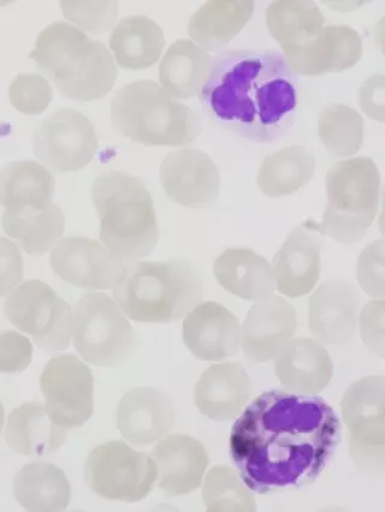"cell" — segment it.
<instances>
[{
	"instance_id": "cell-17",
	"label": "cell",
	"mask_w": 385,
	"mask_h": 512,
	"mask_svg": "<svg viewBox=\"0 0 385 512\" xmlns=\"http://www.w3.org/2000/svg\"><path fill=\"white\" fill-rule=\"evenodd\" d=\"M359 293L352 282L333 278L324 282L310 299V330L322 344L341 345L357 333Z\"/></svg>"
},
{
	"instance_id": "cell-29",
	"label": "cell",
	"mask_w": 385,
	"mask_h": 512,
	"mask_svg": "<svg viewBox=\"0 0 385 512\" xmlns=\"http://www.w3.org/2000/svg\"><path fill=\"white\" fill-rule=\"evenodd\" d=\"M164 46L163 29L144 15L124 17L110 35V49L124 69L152 67L161 58Z\"/></svg>"
},
{
	"instance_id": "cell-33",
	"label": "cell",
	"mask_w": 385,
	"mask_h": 512,
	"mask_svg": "<svg viewBox=\"0 0 385 512\" xmlns=\"http://www.w3.org/2000/svg\"><path fill=\"white\" fill-rule=\"evenodd\" d=\"M315 171V156L308 148L284 147L264 159L258 172V187L269 198H282L304 188Z\"/></svg>"
},
{
	"instance_id": "cell-18",
	"label": "cell",
	"mask_w": 385,
	"mask_h": 512,
	"mask_svg": "<svg viewBox=\"0 0 385 512\" xmlns=\"http://www.w3.org/2000/svg\"><path fill=\"white\" fill-rule=\"evenodd\" d=\"M186 347L199 360L223 361L238 354L242 332L238 318L217 302H201L183 321Z\"/></svg>"
},
{
	"instance_id": "cell-36",
	"label": "cell",
	"mask_w": 385,
	"mask_h": 512,
	"mask_svg": "<svg viewBox=\"0 0 385 512\" xmlns=\"http://www.w3.org/2000/svg\"><path fill=\"white\" fill-rule=\"evenodd\" d=\"M203 500L206 509L213 512L257 510L256 498L240 474L225 466H217L207 473Z\"/></svg>"
},
{
	"instance_id": "cell-3",
	"label": "cell",
	"mask_w": 385,
	"mask_h": 512,
	"mask_svg": "<svg viewBox=\"0 0 385 512\" xmlns=\"http://www.w3.org/2000/svg\"><path fill=\"white\" fill-rule=\"evenodd\" d=\"M112 296L122 312L138 323L170 324L200 305L204 287L187 260H138L124 266Z\"/></svg>"
},
{
	"instance_id": "cell-39",
	"label": "cell",
	"mask_w": 385,
	"mask_h": 512,
	"mask_svg": "<svg viewBox=\"0 0 385 512\" xmlns=\"http://www.w3.org/2000/svg\"><path fill=\"white\" fill-rule=\"evenodd\" d=\"M358 283L373 299L385 296V241L379 238L361 252L357 265Z\"/></svg>"
},
{
	"instance_id": "cell-27",
	"label": "cell",
	"mask_w": 385,
	"mask_h": 512,
	"mask_svg": "<svg viewBox=\"0 0 385 512\" xmlns=\"http://www.w3.org/2000/svg\"><path fill=\"white\" fill-rule=\"evenodd\" d=\"M254 9L252 0H210L191 16L189 37L206 52L221 50L250 22Z\"/></svg>"
},
{
	"instance_id": "cell-43",
	"label": "cell",
	"mask_w": 385,
	"mask_h": 512,
	"mask_svg": "<svg viewBox=\"0 0 385 512\" xmlns=\"http://www.w3.org/2000/svg\"><path fill=\"white\" fill-rule=\"evenodd\" d=\"M359 104L365 115L377 122L385 119V77L383 74L372 75L358 92Z\"/></svg>"
},
{
	"instance_id": "cell-40",
	"label": "cell",
	"mask_w": 385,
	"mask_h": 512,
	"mask_svg": "<svg viewBox=\"0 0 385 512\" xmlns=\"http://www.w3.org/2000/svg\"><path fill=\"white\" fill-rule=\"evenodd\" d=\"M33 345L15 331L0 332V373L16 374L31 365Z\"/></svg>"
},
{
	"instance_id": "cell-5",
	"label": "cell",
	"mask_w": 385,
	"mask_h": 512,
	"mask_svg": "<svg viewBox=\"0 0 385 512\" xmlns=\"http://www.w3.org/2000/svg\"><path fill=\"white\" fill-rule=\"evenodd\" d=\"M92 201L98 212L100 240L123 263L150 255L159 241L153 199L145 183L123 171L94 180Z\"/></svg>"
},
{
	"instance_id": "cell-23",
	"label": "cell",
	"mask_w": 385,
	"mask_h": 512,
	"mask_svg": "<svg viewBox=\"0 0 385 512\" xmlns=\"http://www.w3.org/2000/svg\"><path fill=\"white\" fill-rule=\"evenodd\" d=\"M253 391L251 378L238 363H218L201 375L195 385L194 402L199 412L215 421L238 418Z\"/></svg>"
},
{
	"instance_id": "cell-4",
	"label": "cell",
	"mask_w": 385,
	"mask_h": 512,
	"mask_svg": "<svg viewBox=\"0 0 385 512\" xmlns=\"http://www.w3.org/2000/svg\"><path fill=\"white\" fill-rule=\"evenodd\" d=\"M31 57L68 98L93 101L114 88L118 69L102 41L68 22H55L40 33Z\"/></svg>"
},
{
	"instance_id": "cell-7",
	"label": "cell",
	"mask_w": 385,
	"mask_h": 512,
	"mask_svg": "<svg viewBox=\"0 0 385 512\" xmlns=\"http://www.w3.org/2000/svg\"><path fill=\"white\" fill-rule=\"evenodd\" d=\"M328 202L322 223L307 220V230L334 241L353 244L363 240L375 220L381 195V174L370 157L336 163L325 178Z\"/></svg>"
},
{
	"instance_id": "cell-37",
	"label": "cell",
	"mask_w": 385,
	"mask_h": 512,
	"mask_svg": "<svg viewBox=\"0 0 385 512\" xmlns=\"http://www.w3.org/2000/svg\"><path fill=\"white\" fill-rule=\"evenodd\" d=\"M9 98L16 110L25 115L38 116L49 107L53 91L44 76L20 74L10 83Z\"/></svg>"
},
{
	"instance_id": "cell-10",
	"label": "cell",
	"mask_w": 385,
	"mask_h": 512,
	"mask_svg": "<svg viewBox=\"0 0 385 512\" xmlns=\"http://www.w3.org/2000/svg\"><path fill=\"white\" fill-rule=\"evenodd\" d=\"M86 484L109 500L135 503L151 493L157 481V467L152 457L136 451L120 440L97 446L87 458Z\"/></svg>"
},
{
	"instance_id": "cell-11",
	"label": "cell",
	"mask_w": 385,
	"mask_h": 512,
	"mask_svg": "<svg viewBox=\"0 0 385 512\" xmlns=\"http://www.w3.org/2000/svg\"><path fill=\"white\" fill-rule=\"evenodd\" d=\"M11 324L32 336L40 349L58 353L68 349L73 333V313L50 285L32 279L10 294L4 306Z\"/></svg>"
},
{
	"instance_id": "cell-32",
	"label": "cell",
	"mask_w": 385,
	"mask_h": 512,
	"mask_svg": "<svg viewBox=\"0 0 385 512\" xmlns=\"http://www.w3.org/2000/svg\"><path fill=\"white\" fill-rule=\"evenodd\" d=\"M211 64L209 52L192 40L180 39L165 53L159 65V81L174 98L189 99L203 89Z\"/></svg>"
},
{
	"instance_id": "cell-6",
	"label": "cell",
	"mask_w": 385,
	"mask_h": 512,
	"mask_svg": "<svg viewBox=\"0 0 385 512\" xmlns=\"http://www.w3.org/2000/svg\"><path fill=\"white\" fill-rule=\"evenodd\" d=\"M117 132L146 146H185L203 129L197 112L152 80L123 86L111 101Z\"/></svg>"
},
{
	"instance_id": "cell-25",
	"label": "cell",
	"mask_w": 385,
	"mask_h": 512,
	"mask_svg": "<svg viewBox=\"0 0 385 512\" xmlns=\"http://www.w3.org/2000/svg\"><path fill=\"white\" fill-rule=\"evenodd\" d=\"M213 272L219 285L247 301H260L275 293L274 272L264 256L250 248H228L218 256Z\"/></svg>"
},
{
	"instance_id": "cell-42",
	"label": "cell",
	"mask_w": 385,
	"mask_h": 512,
	"mask_svg": "<svg viewBox=\"0 0 385 512\" xmlns=\"http://www.w3.org/2000/svg\"><path fill=\"white\" fill-rule=\"evenodd\" d=\"M23 279L20 248L8 238L0 237V297L13 293Z\"/></svg>"
},
{
	"instance_id": "cell-15",
	"label": "cell",
	"mask_w": 385,
	"mask_h": 512,
	"mask_svg": "<svg viewBox=\"0 0 385 512\" xmlns=\"http://www.w3.org/2000/svg\"><path fill=\"white\" fill-rule=\"evenodd\" d=\"M159 180L169 198L185 207L209 206L221 193L216 164L197 148L169 153L159 169Z\"/></svg>"
},
{
	"instance_id": "cell-22",
	"label": "cell",
	"mask_w": 385,
	"mask_h": 512,
	"mask_svg": "<svg viewBox=\"0 0 385 512\" xmlns=\"http://www.w3.org/2000/svg\"><path fill=\"white\" fill-rule=\"evenodd\" d=\"M151 457L157 467L158 487L170 497L186 496L198 490L209 466L203 443L186 434L161 440Z\"/></svg>"
},
{
	"instance_id": "cell-1",
	"label": "cell",
	"mask_w": 385,
	"mask_h": 512,
	"mask_svg": "<svg viewBox=\"0 0 385 512\" xmlns=\"http://www.w3.org/2000/svg\"><path fill=\"white\" fill-rule=\"evenodd\" d=\"M341 438V421L323 398L272 390L235 422L230 456L251 491L294 490L321 476Z\"/></svg>"
},
{
	"instance_id": "cell-9",
	"label": "cell",
	"mask_w": 385,
	"mask_h": 512,
	"mask_svg": "<svg viewBox=\"0 0 385 512\" xmlns=\"http://www.w3.org/2000/svg\"><path fill=\"white\" fill-rule=\"evenodd\" d=\"M342 418L349 430V454L359 469L381 475L385 468V378L371 375L346 390Z\"/></svg>"
},
{
	"instance_id": "cell-38",
	"label": "cell",
	"mask_w": 385,
	"mask_h": 512,
	"mask_svg": "<svg viewBox=\"0 0 385 512\" xmlns=\"http://www.w3.org/2000/svg\"><path fill=\"white\" fill-rule=\"evenodd\" d=\"M59 5L65 19L91 33L108 32L114 26L118 15V3L112 0H104V2L63 0Z\"/></svg>"
},
{
	"instance_id": "cell-24",
	"label": "cell",
	"mask_w": 385,
	"mask_h": 512,
	"mask_svg": "<svg viewBox=\"0 0 385 512\" xmlns=\"http://www.w3.org/2000/svg\"><path fill=\"white\" fill-rule=\"evenodd\" d=\"M275 360L276 377L284 389L296 395H318L333 379V360L316 339H293Z\"/></svg>"
},
{
	"instance_id": "cell-21",
	"label": "cell",
	"mask_w": 385,
	"mask_h": 512,
	"mask_svg": "<svg viewBox=\"0 0 385 512\" xmlns=\"http://www.w3.org/2000/svg\"><path fill=\"white\" fill-rule=\"evenodd\" d=\"M363 56L360 34L347 25L324 26L315 40L284 56L294 75L321 76L351 69Z\"/></svg>"
},
{
	"instance_id": "cell-19",
	"label": "cell",
	"mask_w": 385,
	"mask_h": 512,
	"mask_svg": "<svg viewBox=\"0 0 385 512\" xmlns=\"http://www.w3.org/2000/svg\"><path fill=\"white\" fill-rule=\"evenodd\" d=\"M324 238L296 226L272 260L275 287L292 299L310 294L321 277Z\"/></svg>"
},
{
	"instance_id": "cell-14",
	"label": "cell",
	"mask_w": 385,
	"mask_h": 512,
	"mask_svg": "<svg viewBox=\"0 0 385 512\" xmlns=\"http://www.w3.org/2000/svg\"><path fill=\"white\" fill-rule=\"evenodd\" d=\"M50 265L63 281L87 290L114 289L126 266L105 244L87 237L59 241L53 247Z\"/></svg>"
},
{
	"instance_id": "cell-12",
	"label": "cell",
	"mask_w": 385,
	"mask_h": 512,
	"mask_svg": "<svg viewBox=\"0 0 385 512\" xmlns=\"http://www.w3.org/2000/svg\"><path fill=\"white\" fill-rule=\"evenodd\" d=\"M98 147L93 123L70 107L46 117L33 134L35 156L55 174L84 169L96 157Z\"/></svg>"
},
{
	"instance_id": "cell-44",
	"label": "cell",
	"mask_w": 385,
	"mask_h": 512,
	"mask_svg": "<svg viewBox=\"0 0 385 512\" xmlns=\"http://www.w3.org/2000/svg\"><path fill=\"white\" fill-rule=\"evenodd\" d=\"M5 421V412L2 402H0V433H2Z\"/></svg>"
},
{
	"instance_id": "cell-2",
	"label": "cell",
	"mask_w": 385,
	"mask_h": 512,
	"mask_svg": "<svg viewBox=\"0 0 385 512\" xmlns=\"http://www.w3.org/2000/svg\"><path fill=\"white\" fill-rule=\"evenodd\" d=\"M207 115L241 138L268 144L295 122L298 82L275 50H228L212 59L199 93Z\"/></svg>"
},
{
	"instance_id": "cell-34",
	"label": "cell",
	"mask_w": 385,
	"mask_h": 512,
	"mask_svg": "<svg viewBox=\"0 0 385 512\" xmlns=\"http://www.w3.org/2000/svg\"><path fill=\"white\" fill-rule=\"evenodd\" d=\"M55 189V177L34 160H20L0 169V205L5 208L47 204Z\"/></svg>"
},
{
	"instance_id": "cell-28",
	"label": "cell",
	"mask_w": 385,
	"mask_h": 512,
	"mask_svg": "<svg viewBox=\"0 0 385 512\" xmlns=\"http://www.w3.org/2000/svg\"><path fill=\"white\" fill-rule=\"evenodd\" d=\"M68 431L52 421L43 403L28 402L11 412L5 428L10 449L23 456L52 454L64 444Z\"/></svg>"
},
{
	"instance_id": "cell-35",
	"label": "cell",
	"mask_w": 385,
	"mask_h": 512,
	"mask_svg": "<svg viewBox=\"0 0 385 512\" xmlns=\"http://www.w3.org/2000/svg\"><path fill=\"white\" fill-rule=\"evenodd\" d=\"M318 135L331 156L352 157L364 144V119L351 106H325L319 113Z\"/></svg>"
},
{
	"instance_id": "cell-26",
	"label": "cell",
	"mask_w": 385,
	"mask_h": 512,
	"mask_svg": "<svg viewBox=\"0 0 385 512\" xmlns=\"http://www.w3.org/2000/svg\"><path fill=\"white\" fill-rule=\"evenodd\" d=\"M5 234L31 255H41L61 241L65 230L64 213L52 201L40 206L5 208L2 216Z\"/></svg>"
},
{
	"instance_id": "cell-8",
	"label": "cell",
	"mask_w": 385,
	"mask_h": 512,
	"mask_svg": "<svg viewBox=\"0 0 385 512\" xmlns=\"http://www.w3.org/2000/svg\"><path fill=\"white\" fill-rule=\"evenodd\" d=\"M73 335L77 353L97 367L121 365L136 344L127 315L110 296L102 293H88L76 303Z\"/></svg>"
},
{
	"instance_id": "cell-41",
	"label": "cell",
	"mask_w": 385,
	"mask_h": 512,
	"mask_svg": "<svg viewBox=\"0 0 385 512\" xmlns=\"http://www.w3.org/2000/svg\"><path fill=\"white\" fill-rule=\"evenodd\" d=\"M360 336L373 355L385 356V301L367 303L360 314Z\"/></svg>"
},
{
	"instance_id": "cell-13",
	"label": "cell",
	"mask_w": 385,
	"mask_h": 512,
	"mask_svg": "<svg viewBox=\"0 0 385 512\" xmlns=\"http://www.w3.org/2000/svg\"><path fill=\"white\" fill-rule=\"evenodd\" d=\"M40 389L47 413L64 430H74L92 418L94 378L91 368L79 357H53L41 373Z\"/></svg>"
},
{
	"instance_id": "cell-31",
	"label": "cell",
	"mask_w": 385,
	"mask_h": 512,
	"mask_svg": "<svg viewBox=\"0 0 385 512\" xmlns=\"http://www.w3.org/2000/svg\"><path fill=\"white\" fill-rule=\"evenodd\" d=\"M17 502L27 511H63L71 500V487L61 468L49 462H33L14 479Z\"/></svg>"
},
{
	"instance_id": "cell-20",
	"label": "cell",
	"mask_w": 385,
	"mask_h": 512,
	"mask_svg": "<svg viewBox=\"0 0 385 512\" xmlns=\"http://www.w3.org/2000/svg\"><path fill=\"white\" fill-rule=\"evenodd\" d=\"M175 407L161 390L138 388L127 392L118 403L116 422L124 439L138 446L159 442L173 430Z\"/></svg>"
},
{
	"instance_id": "cell-16",
	"label": "cell",
	"mask_w": 385,
	"mask_h": 512,
	"mask_svg": "<svg viewBox=\"0 0 385 512\" xmlns=\"http://www.w3.org/2000/svg\"><path fill=\"white\" fill-rule=\"evenodd\" d=\"M296 312L280 296L266 297L254 303L242 325V350L248 361L266 363L275 360L293 341Z\"/></svg>"
},
{
	"instance_id": "cell-30",
	"label": "cell",
	"mask_w": 385,
	"mask_h": 512,
	"mask_svg": "<svg viewBox=\"0 0 385 512\" xmlns=\"http://www.w3.org/2000/svg\"><path fill=\"white\" fill-rule=\"evenodd\" d=\"M325 17L315 2L276 0L266 9V27L284 53L310 44L324 28Z\"/></svg>"
}]
</instances>
